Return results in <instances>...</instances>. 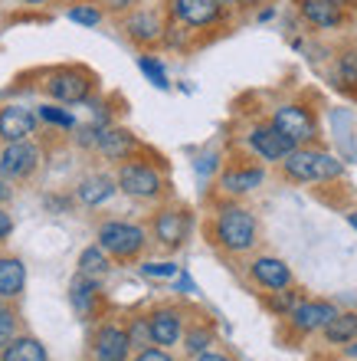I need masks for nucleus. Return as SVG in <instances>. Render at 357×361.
Here are the masks:
<instances>
[{
    "instance_id": "8",
    "label": "nucleus",
    "mask_w": 357,
    "mask_h": 361,
    "mask_svg": "<svg viewBox=\"0 0 357 361\" xmlns=\"http://www.w3.org/2000/svg\"><path fill=\"white\" fill-rule=\"evenodd\" d=\"M273 128H279V132H282L285 138H292L295 145L315 138V118H311V112L301 109V105H282V109H275Z\"/></svg>"
},
{
    "instance_id": "37",
    "label": "nucleus",
    "mask_w": 357,
    "mask_h": 361,
    "mask_svg": "<svg viewBox=\"0 0 357 361\" xmlns=\"http://www.w3.org/2000/svg\"><path fill=\"white\" fill-rule=\"evenodd\" d=\"M213 168H216V154H207V158H200V164H197L200 174H210Z\"/></svg>"
},
{
    "instance_id": "44",
    "label": "nucleus",
    "mask_w": 357,
    "mask_h": 361,
    "mask_svg": "<svg viewBox=\"0 0 357 361\" xmlns=\"http://www.w3.org/2000/svg\"><path fill=\"white\" fill-rule=\"evenodd\" d=\"M348 355H351V358H357V342H354V345H351V348H348Z\"/></svg>"
},
{
    "instance_id": "19",
    "label": "nucleus",
    "mask_w": 357,
    "mask_h": 361,
    "mask_svg": "<svg viewBox=\"0 0 357 361\" xmlns=\"http://www.w3.org/2000/svg\"><path fill=\"white\" fill-rule=\"evenodd\" d=\"M115 190H118V184H115V178H108V174H89V178L79 180V200L89 204V207L105 204Z\"/></svg>"
},
{
    "instance_id": "7",
    "label": "nucleus",
    "mask_w": 357,
    "mask_h": 361,
    "mask_svg": "<svg viewBox=\"0 0 357 361\" xmlns=\"http://www.w3.org/2000/svg\"><path fill=\"white\" fill-rule=\"evenodd\" d=\"M37 112L27 105H0V142H27L37 135Z\"/></svg>"
},
{
    "instance_id": "38",
    "label": "nucleus",
    "mask_w": 357,
    "mask_h": 361,
    "mask_svg": "<svg viewBox=\"0 0 357 361\" xmlns=\"http://www.w3.org/2000/svg\"><path fill=\"white\" fill-rule=\"evenodd\" d=\"M194 361H233L230 355H220V352H200Z\"/></svg>"
},
{
    "instance_id": "20",
    "label": "nucleus",
    "mask_w": 357,
    "mask_h": 361,
    "mask_svg": "<svg viewBox=\"0 0 357 361\" xmlns=\"http://www.w3.org/2000/svg\"><path fill=\"white\" fill-rule=\"evenodd\" d=\"M95 299H99V279H89V276H75L73 279V289H69V302H73V309L82 319H89V315L95 312Z\"/></svg>"
},
{
    "instance_id": "34",
    "label": "nucleus",
    "mask_w": 357,
    "mask_h": 361,
    "mask_svg": "<svg viewBox=\"0 0 357 361\" xmlns=\"http://www.w3.org/2000/svg\"><path fill=\"white\" fill-rule=\"evenodd\" d=\"M134 361H174V355L164 352V348H142L134 355Z\"/></svg>"
},
{
    "instance_id": "11",
    "label": "nucleus",
    "mask_w": 357,
    "mask_h": 361,
    "mask_svg": "<svg viewBox=\"0 0 357 361\" xmlns=\"http://www.w3.org/2000/svg\"><path fill=\"white\" fill-rule=\"evenodd\" d=\"M187 230H190V217L184 214V210H161L158 217H154V237H158V243H164V247H180L184 240H187Z\"/></svg>"
},
{
    "instance_id": "18",
    "label": "nucleus",
    "mask_w": 357,
    "mask_h": 361,
    "mask_svg": "<svg viewBox=\"0 0 357 361\" xmlns=\"http://www.w3.org/2000/svg\"><path fill=\"white\" fill-rule=\"evenodd\" d=\"M299 10L308 23H315L321 30H334L344 20V10L338 4H331V0H299Z\"/></svg>"
},
{
    "instance_id": "13",
    "label": "nucleus",
    "mask_w": 357,
    "mask_h": 361,
    "mask_svg": "<svg viewBox=\"0 0 357 361\" xmlns=\"http://www.w3.org/2000/svg\"><path fill=\"white\" fill-rule=\"evenodd\" d=\"M99 152L108 158V161H128L138 148V138H134L128 128H99Z\"/></svg>"
},
{
    "instance_id": "22",
    "label": "nucleus",
    "mask_w": 357,
    "mask_h": 361,
    "mask_svg": "<svg viewBox=\"0 0 357 361\" xmlns=\"http://www.w3.org/2000/svg\"><path fill=\"white\" fill-rule=\"evenodd\" d=\"M0 361H49L46 358V348L37 342V338H30V335H23V338H10V345L0 352Z\"/></svg>"
},
{
    "instance_id": "41",
    "label": "nucleus",
    "mask_w": 357,
    "mask_h": 361,
    "mask_svg": "<svg viewBox=\"0 0 357 361\" xmlns=\"http://www.w3.org/2000/svg\"><path fill=\"white\" fill-rule=\"evenodd\" d=\"M220 7H236V4H246V0H216Z\"/></svg>"
},
{
    "instance_id": "39",
    "label": "nucleus",
    "mask_w": 357,
    "mask_h": 361,
    "mask_svg": "<svg viewBox=\"0 0 357 361\" xmlns=\"http://www.w3.org/2000/svg\"><path fill=\"white\" fill-rule=\"evenodd\" d=\"M132 4H138V0H108V10H115V13H118V10H128Z\"/></svg>"
},
{
    "instance_id": "17",
    "label": "nucleus",
    "mask_w": 357,
    "mask_h": 361,
    "mask_svg": "<svg viewBox=\"0 0 357 361\" xmlns=\"http://www.w3.org/2000/svg\"><path fill=\"white\" fill-rule=\"evenodd\" d=\"M125 30H128V37L134 39V43H158L161 37H164V23H161V17L154 13V10H138V13H132V17L125 20Z\"/></svg>"
},
{
    "instance_id": "36",
    "label": "nucleus",
    "mask_w": 357,
    "mask_h": 361,
    "mask_svg": "<svg viewBox=\"0 0 357 361\" xmlns=\"http://www.w3.org/2000/svg\"><path fill=\"white\" fill-rule=\"evenodd\" d=\"M10 233H13V217H10L7 210L0 207V240H7Z\"/></svg>"
},
{
    "instance_id": "2",
    "label": "nucleus",
    "mask_w": 357,
    "mask_h": 361,
    "mask_svg": "<svg viewBox=\"0 0 357 361\" xmlns=\"http://www.w3.org/2000/svg\"><path fill=\"white\" fill-rule=\"evenodd\" d=\"M213 237L230 253H243L256 243V217L246 207H223L216 214Z\"/></svg>"
},
{
    "instance_id": "1",
    "label": "nucleus",
    "mask_w": 357,
    "mask_h": 361,
    "mask_svg": "<svg viewBox=\"0 0 357 361\" xmlns=\"http://www.w3.org/2000/svg\"><path fill=\"white\" fill-rule=\"evenodd\" d=\"M285 174L299 184H315V180H331L341 178L344 164L328 152H318V148H292L282 158Z\"/></svg>"
},
{
    "instance_id": "3",
    "label": "nucleus",
    "mask_w": 357,
    "mask_h": 361,
    "mask_svg": "<svg viewBox=\"0 0 357 361\" xmlns=\"http://www.w3.org/2000/svg\"><path fill=\"white\" fill-rule=\"evenodd\" d=\"M99 247L115 259H134L144 250V230L122 220H108L99 227Z\"/></svg>"
},
{
    "instance_id": "9",
    "label": "nucleus",
    "mask_w": 357,
    "mask_h": 361,
    "mask_svg": "<svg viewBox=\"0 0 357 361\" xmlns=\"http://www.w3.org/2000/svg\"><path fill=\"white\" fill-rule=\"evenodd\" d=\"M92 352H95V361H125L128 352H132L128 332L118 329V325H102V329L95 332Z\"/></svg>"
},
{
    "instance_id": "35",
    "label": "nucleus",
    "mask_w": 357,
    "mask_h": 361,
    "mask_svg": "<svg viewBox=\"0 0 357 361\" xmlns=\"http://www.w3.org/2000/svg\"><path fill=\"white\" fill-rule=\"evenodd\" d=\"M148 276H177V267L174 263H148V267H142Z\"/></svg>"
},
{
    "instance_id": "14",
    "label": "nucleus",
    "mask_w": 357,
    "mask_h": 361,
    "mask_svg": "<svg viewBox=\"0 0 357 361\" xmlns=\"http://www.w3.org/2000/svg\"><path fill=\"white\" fill-rule=\"evenodd\" d=\"M289 315L299 332H315V329H325L338 312L331 302H295Z\"/></svg>"
},
{
    "instance_id": "30",
    "label": "nucleus",
    "mask_w": 357,
    "mask_h": 361,
    "mask_svg": "<svg viewBox=\"0 0 357 361\" xmlns=\"http://www.w3.org/2000/svg\"><path fill=\"white\" fill-rule=\"evenodd\" d=\"M69 20H73V23H79V27H99V23H102V10H95V7H89V4H82V7L69 10Z\"/></svg>"
},
{
    "instance_id": "24",
    "label": "nucleus",
    "mask_w": 357,
    "mask_h": 361,
    "mask_svg": "<svg viewBox=\"0 0 357 361\" xmlns=\"http://www.w3.org/2000/svg\"><path fill=\"white\" fill-rule=\"evenodd\" d=\"M325 335H328V342H334V345L354 342V335H357V312L334 315V319L325 325Z\"/></svg>"
},
{
    "instance_id": "43",
    "label": "nucleus",
    "mask_w": 357,
    "mask_h": 361,
    "mask_svg": "<svg viewBox=\"0 0 357 361\" xmlns=\"http://www.w3.org/2000/svg\"><path fill=\"white\" fill-rule=\"evenodd\" d=\"M348 224H351V227L357 230V214H351V217H348Z\"/></svg>"
},
{
    "instance_id": "40",
    "label": "nucleus",
    "mask_w": 357,
    "mask_h": 361,
    "mask_svg": "<svg viewBox=\"0 0 357 361\" xmlns=\"http://www.w3.org/2000/svg\"><path fill=\"white\" fill-rule=\"evenodd\" d=\"M10 194H13V190H10L7 178H0V204H4V200H10Z\"/></svg>"
},
{
    "instance_id": "23",
    "label": "nucleus",
    "mask_w": 357,
    "mask_h": 361,
    "mask_svg": "<svg viewBox=\"0 0 357 361\" xmlns=\"http://www.w3.org/2000/svg\"><path fill=\"white\" fill-rule=\"evenodd\" d=\"M263 178H265L263 168H233V171H226L220 178V184L230 194H249V190H256L263 184Z\"/></svg>"
},
{
    "instance_id": "15",
    "label": "nucleus",
    "mask_w": 357,
    "mask_h": 361,
    "mask_svg": "<svg viewBox=\"0 0 357 361\" xmlns=\"http://www.w3.org/2000/svg\"><path fill=\"white\" fill-rule=\"evenodd\" d=\"M148 329H151V342L170 348V345L180 342V329H184V322H180L177 309H158V312L148 319Z\"/></svg>"
},
{
    "instance_id": "42",
    "label": "nucleus",
    "mask_w": 357,
    "mask_h": 361,
    "mask_svg": "<svg viewBox=\"0 0 357 361\" xmlns=\"http://www.w3.org/2000/svg\"><path fill=\"white\" fill-rule=\"evenodd\" d=\"M331 4H338V7H341V10H344V7H354L357 0H331Z\"/></svg>"
},
{
    "instance_id": "10",
    "label": "nucleus",
    "mask_w": 357,
    "mask_h": 361,
    "mask_svg": "<svg viewBox=\"0 0 357 361\" xmlns=\"http://www.w3.org/2000/svg\"><path fill=\"white\" fill-rule=\"evenodd\" d=\"M220 4L216 0H174V17L184 23V27H210L220 20Z\"/></svg>"
},
{
    "instance_id": "28",
    "label": "nucleus",
    "mask_w": 357,
    "mask_h": 361,
    "mask_svg": "<svg viewBox=\"0 0 357 361\" xmlns=\"http://www.w3.org/2000/svg\"><path fill=\"white\" fill-rule=\"evenodd\" d=\"M37 118H43V122H53V125H59V128H73V125H75L73 115H69L66 109H56V105H39Z\"/></svg>"
},
{
    "instance_id": "45",
    "label": "nucleus",
    "mask_w": 357,
    "mask_h": 361,
    "mask_svg": "<svg viewBox=\"0 0 357 361\" xmlns=\"http://www.w3.org/2000/svg\"><path fill=\"white\" fill-rule=\"evenodd\" d=\"M23 4H46V0H23Z\"/></svg>"
},
{
    "instance_id": "6",
    "label": "nucleus",
    "mask_w": 357,
    "mask_h": 361,
    "mask_svg": "<svg viewBox=\"0 0 357 361\" xmlns=\"http://www.w3.org/2000/svg\"><path fill=\"white\" fill-rule=\"evenodd\" d=\"M118 190H125L128 197H142V200H151L161 194V174L144 161H125L118 168Z\"/></svg>"
},
{
    "instance_id": "29",
    "label": "nucleus",
    "mask_w": 357,
    "mask_h": 361,
    "mask_svg": "<svg viewBox=\"0 0 357 361\" xmlns=\"http://www.w3.org/2000/svg\"><path fill=\"white\" fill-rule=\"evenodd\" d=\"M128 345H132V348H138V352H142V348H151V329H148V322H144V319H134L132 322V329H128Z\"/></svg>"
},
{
    "instance_id": "27",
    "label": "nucleus",
    "mask_w": 357,
    "mask_h": 361,
    "mask_svg": "<svg viewBox=\"0 0 357 361\" xmlns=\"http://www.w3.org/2000/svg\"><path fill=\"white\" fill-rule=\"evenodd\" d=\"M138 69H142L144 76H148L158 89H168V73H164V66H161L154 56H142L138 59Z\"/></svg>"
},
{
    "instance_id": "12",
    "label": "nucleus",
    "mask_w": 357,
    "mask_h": 361,
    "mask_svg": "<svg viewBox=\"0 0 357 361\" xmlns=\"http://www.w3.org/2000/svg\"><path fill=\"white\" fill-rule=\"evenodd\" d=\"M249 145H253L256 154H263L265 161H282L292 148H299V145L292 142V138H285V135L279 132V128H273V125L256 128V132L249 135Z\"/></svg>"
},
{
    "instance_id": "5",
    "label": "nucleus",
    "mask_w": 357,
    "mask_h": 361,
    "mask_svg": "<svg viewBox=\"0 0 357 361\" xmlns=\"http://www.w3.org/2000/svg\"><path fill=\"white\" fill-rule=\"evenodd\" d=\"M39 158H43V152H39L37 142H10L4 152H0V178L7 180H23L30 178V174L39 168Z\"/></svg>"
},
{
    "instance_id": "16",
    "label": "nucleus",
    "mask_w": 357,
    "mask_h": 361,
    "mask_svg": "<svg viewBox=\"0 0 357 361\" xmlns=\"http://www.w3.org/2000/svg\"><path fill=\"white\" fill-rule=\"evenodd\" d=\"M249 273H253V279L263 286V289H273V293L275 289H285V286L292 283L289 267L275 257H259L253 267H249Z\"/></svg>"
},
{
    "instance_id": "33",
    "label": "nucleus",
    "mask_w": 357,
    "mask_h": 361,
    "mask_svg": "<svg viewBox=\"0 0 357 361\" xmlns=\"http://www.w3.org/2000/svg\"><path fill=\"white\" fill-rule=\"evenodd\" d=\"M341 79L357 86V53H344V59H341Z\"/></svg>"
},
{
    "instance_id": "21",
    "label": "nucleus",
    "mask_w": 357,
    "mask_h": 361,
    "mask_svg": "<svg viewBox=\"0 0 357 361\" xmlns=\"http://www.w3.org/2000/svg\"><path fill=\"white\" fill-rule=\"evenodd\" d=\"M27 286V269L13 257H0V299H17Z\"/></svg>"
},
{
    "instance_id": "32",
    "label": "nucleus",
    "mask_w": 357,
    "mask_h": 361,
    "mask_svg": "<svg viewBox=\"0 0 357 361\" xmlns=\"http://www.w3.org/2000/svg\"><path fill=\"white\" fill-rule=\"evenodd\" d=\"M295 302H299V295L285 286V289H275V295L269 299V309H275V312H292V305Z\"/></svg>"
},
{
    "instance_id": "31",
    "label": "nucleus",
    "mask_w": 357,
    "mask_h": 361,
    "mask_svg": "<svg viewBox=\"0 0 357 361\" xmlns=\"http://www.w3.org/2000/svg\"><path fill=\"white\" fill-rule=\"evenodd\" d=\"M210 342H213V332H210V329H194V332H187V338H184V348H187L190 355H200V352H207Z\"/></svg>"
},
{
    "instance_id": "26",
    "label": "nucleus",
    "mask_w": 357,
    "mask_h": 361,
    "mask_svg": "<svg viewBox=\"0 0 357 361\" xmlns=\"http://www.w3.org/2000/svg\"><path fill=\"white\" fill-rule=\"evenodd\" d=\"M17 335V312L10 305L0 302V352L10 345V338Z\"/></svg>"
},
{
    "instance_id": "4",
    "label": "nucleus",
    "mask_w": 357,
    "mask_h": 361,
    "mask_svg": "<svg viewBox=\"0 0 357 361\" xmlns=\"http://www.w3.org/2000/svg\"><path fill=\"white\" fill-rule=\"evenodd\" d=\"M49 99H56L63 105H75V102H85L89 92H92V76L85 69H56L49 73L46 82H43Z\"/></svg>"
},
{
    "instance_id": "25",
    "label": "nucleus",
    "mask_w": 357,
    "mask_h": 361,
    "mask_svg": "<svg viewBox=\"0 0 357 361\" xmlns=\"http://www.w3.org/2000/svg\"><path fill=\"white\" fill-rule=\"evenodd\" d=\"M79 273L89 276V279H102L108 273V253L102 247H89L82 250V257H79Z\"/></svg>"
}]
</instances>
